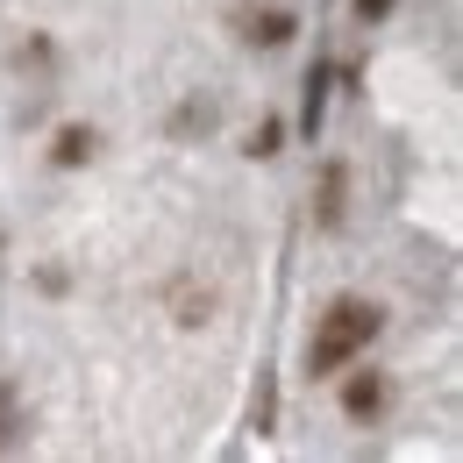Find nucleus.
<instances>
[{"instance_id": "f03ea898", "label": "nucleus", "mask_w": 463, "mask_h": 463, "mask_svg": "<svg viewBox=\"0 0 463 463\" xmlns=\"http://www.w3.org/2000/svg\"><path fill=\"white\" fill-rule=\"evenodd\" d=\"M343 371H349V364H343ZM385 392H392V385H385V371H349L343 413H349V420H378V413H385Z\"/></svg>"}, {"instance_id": "39448f33", "label": "nucleus", "mask_w": 463, "mask_h": 463, "mask_svg": "<svg viewBox=\"0 0 463 463\" xmlns=\"http://www.w3.org/2000/svg\"><path fill=\"white\" fill-rule=\"evenodd\" d=\"M279 143H286V121H264V128H257V136H250V157H271V150H279Z\"/></svg>"}, {"instance_id": "7ed1b4c3", "label": "nucleus", "mask_w": 463, "mask_h": 463, "mask_svg": "<svg viewBox=\"0 0 463 463\" xmlns=\"http://www.w3.org/2000/svg\"><path fill=\"white\" fill-rule=\"evenodd\" d=\"M242 36H250V43H292V14L286 7H264V14L242 22Z\"/></svg>"}, {"instance_id": "f257e3e1", "label": "nucleus", "mask_w": 463, "mask_h": 463, "mask_svg": "<svg viewBox=\"0 0 463 463\" xmlns=\"http://www.w3.org/2000/svg\"><path fill=\"white\" fill-rule=\"evenodd\" d=\"M378 328H385V314H378L371 299H335V307L321 314L314 343H307V371H314V378H343V364H356L364 349L378 343Z\"/></svg>"}, {"instance_id": "20e7f679", "label": "nucleus", "mask_w": 463, "mask_h": 463, "mask_svg": "<svg viewBox=\"0 0 463 463\" xmlns=\"http://www.w3.org/2000/svg\"><path fill=\"white\" fill-rule=\"evenodd\" d=\"M86 157H93V128H64L58 150H51V165H58V172H79Z\"/></svg>"}, {"instance_id": "423d86ee", "label": "nucleus", "mask_w": 463, "mask_h": 463, "mask_svg": "<svg viewBox=\"0 0 463 463\" xmlns=\"http://www.w3.org/2000/svg\"><path fill=\"white\" fill-rule=\"evenodd\" d=\"M356 14H364V22H385V14H392V0H356Z\"/></svg>"}]
</instances>
